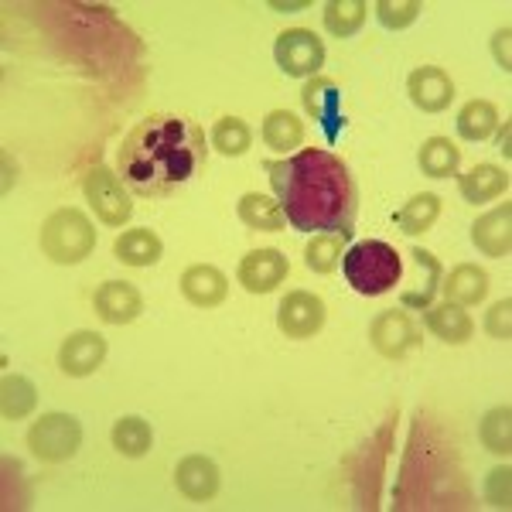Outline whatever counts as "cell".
<instances>
[{
  "label": "cell",
  "instance_id": "obj_7",
  "mask_svg": "<svg viewBox=\"0 0 512 512\" xmlns=\"http://www.w3.org/2000/svg\"><path fill=\"white\" fill-rule=\"evenodd\" d=\"M274 59L291 79H315L325 65V45L311 28H287L274 41Z\"/></svg>",
  "mask_w": 512,
  "mask_h": 512
},
{
  "label": "cell",
  "instance_id": "obj_35",
  "mask_svg": "<svg viewBox=\"0 0 512 512\" xmlns=\"http://www.w3.org/2000/svg\"><path fill=\"white\" fill-rule=\"evenodd\" d=\"M509 311H512V301H509V297H506V301H499V304H495V308L489 311V318H485V328H489V335H492V338H502V342H506V338L512 335Z\"/></svg>",
  "mask_w": 512,
  "mask_h": 512
},
{
  "label": "cell",
  "instance_id": "obj_27",
  "mask_svg": "<svg viewBox=\"0 0 512 512\" xmlns=\"http://www.w3.org/2000/svg\"><path fill=\"white\" fill-rule=\"evenodd\" d=\"M301 140H304V123L297 120V113L291 110L267 113V120H263V144L287 154V151H294V147H301Z\"/></svg>",
  "mask_w": 512,
  "mask_h": 512
},
{
  "label": "cell",
  "instance_id": "obj_18",
  "mask_svg": "<svg viewBox=\"0 0 512 512\" xmlns=\"http://www.w3.org/2000/svg\"><path fill=\"white\" fill-rule=\"evenodd\" d=\"M410 256H414V263H417V270L424 277L417 280L420 287H414V291H403L400 294V304L403 308H431V301H434V294L441 291V280H444V267H441V260L431 253V250H424V246H414L410 250Z\"/></svg>",
  "mask_w": 512,
  "mask_h": 512
},
{
  "label": "cell",
  "instance_id": "obj_20",
  "mask_svg": "<svg viewBox=\"0 0 512 512\" xmlns=\"http://www.w3.org/2000/svg\"><path fill=\"white\" fill-rule=\"evenodd\" d=\"M458 188H461V198L472 205L492 202V198L509 192V171L495 168V164H475L468 175L458 178Z\"/></svg>",
  "mask_w": 512,
  "mask_h": 512
},
{
  "label": "cell",
  "instance_id": "obj_13",
  "mask_svg": "<svg viewBox=\"0 0 512 512\" xmlns=\"http://www.w3.org/2000/svg\"><path fill=\"white\" fill-rule=\"evenodd\" d=\"M407 93H410V103L424 113H441L451 106L454 99V82L444 69L437 65H420L417 72H410L407 79Z\"/></svg>",
  "mask_w": 512,
  "mask_h": 512
},
{
  "label": "cell",
  "instance_id": "obj_11",
  "mask_svg": "<svg viewBox=\"0 0 512 512\" xmlns=\"http://www.w3.org/2000/svg\"><path fill=\"white\" fill-rule=\"evenodd\" d=\"M291 274V263H287V256L280 250H253L246 253L243 260H239V284H243V291L250 294H270L277 291L280 284H284V277Z\"/></svg>",
  "mask_w": 512,
  "mask_h": 512
},
{
  "label": "cell",
  "instance_id": "obj_3",
  "mask_svg": "<svg viewBox=\"0 0 512 512\" xmlns=\"http://www.w3.org/2000/svg\"><path fill=\"white\" fill-rule=\"evenodd\" d=\"M342 270L355 294L379 297V294L393 291L396 280L403 277V260L390 243L366 239V243H355L352 250H345Z\"/></svg>",
  "mask_w": 512,
  "mask_h": 512
},
{
  "label": "cell",
  "instance_id": "obj_17",
  "mask_svg": "<svg viewBox=\"0 0 512 512\" xmlns=\"http://www.w3.org/2000/svg\"><path fill=\"white\" fill-rule=\"evenodd\" d=\"M175 485L181 495L195 502H209L219 492V468L202 454H188L185 461L175 468Z\"/></svg>",
  "mask_w": 512,
  "mask_h": 512
},
{
  "label": "cell",
  "instance_id": "obj_28",
  "mask_svg": "<svg viewBox=\"0 0 512 512\" xmlns=\"http://www.w3.org/2000/svg\"><path fill=\"white\" fill-rule=\"evenodd\" d=\"M154 444V434H151V424L140 417H123L117 420L113 427V448H117L123 458H144Z\"/></svg>",
  "mask_w": 512,
  "mask_h": 512
},
{
  "label": "cell",
  "instance_id": "obj_15",
  "mask_svg": "<svg viewBox=\"0 0 512 512\" xmlns=\"http://www.w3.org/2000/svg\"><path fill=\"white\" fill-rule=\"evenodd\" d=\"M181 294L192 301L195 308H219L229 294V280L212 263H195L181 274Z\"/></svg>",
  "mask_w": 512,
  "mask_h": 512
},
{
  "label": "cell",
  "instance_id": "obj_38",
  "mask_svg": "<svg viewBox=\"0 0 512 512\" xmlns=\"http://www.w3.org/2000/svg\"><path fill=\"white\" fill-rule=\"evenodd\" d=\"M499 147H502V154L509 158V127H502V137H499Z\"/></svg>",
  "mask_w": 512,
  "mask_h": 512
},
{
  "label": "cell",
  "instance_id": "obj_30",
  "mask_svg": "<svg viewBox=\"0 0 512 512\" xmlns=\"http://www.w3.org/2000/svg\"><path fill=\"white\" fill-rule=\"evenodd\" d=\"M345 243H349V236H338V233L311 236L308 250H304V263H308V270H315V274H332V270L338 267V260L345 256Z\"/></svg>",
  "mask_w": 512,
  "mask_h": 512
},
{
  "label": "cell",
  "instance_id": "obj_37",
  "mask_svg": "<svg viewBox=\"0 0 512 512\" xmlns=\"http://www.w3.org/2000/svg\"><path fill=\"white\" fill-rule=\"evenodd\" d=\"M506 38H509V28H502L499 31V35H495V59H499L502 62V69H512V65H509V55H506Z\"/></svg>",
  "mask_w": 512,
  "mask_h": 512
},
{
  "label": "cell",
  "instance_id": "obj_2",
  "mask_svg": "<svg viewBox=\"0 0 512 512\" xmlns=\"http://www.w3.org/2000/svg\"><path fill=\"white\" fill-rule=\"evenodd\" d=\"M209 161L202 127L175 113H151L140 120L117 151V175L130 192L164 198L192 181Z\"/></svg>",
  "mask_w": 512,
  "mask_h": 512
},
{
  "label": "cell",
  "instance_id": "obj_32",
  "mask_svg": "<svg viewBox=\"0 0 512 512\" xmlns=\"http://www.w3.org/2000/svg\"><path fill=\"white\" fill-rule=\"evenodd\" d=\"M250 144H253V130L239 117H222L212 127V147L219 154H226V158H243L250 151Z\"/></svg>",
  "mask_w": 512,
  "mask_h": 512
},
{
  "label": "cell",
  "instance_id": "obj_16",
  "mask_svg": "<svg viewBox=\"0 0 512 512\" xmlns=\"http://www.w3.org/2000/svg\"><path fill=\"white\" fill-rule=\"evenodd\" d=\"M472 243L485 256H509L512 250V205L502 202L489 216H482L472 226Z\"/></svg>",
  "mask_w": 512,
  "mask_h": 512
},
{
  "label": "cell",
  "instance_id": "obj_33",
  "mask_svg": "<svg viewBox=\"0 0 512 512\" xmlns=\"http://www.w3.org/2000/svg\"><path fill=\"white\" fill-rule=\"evenodd\" d=\"M509 407H495L489 417L482 420V444L492 454H506L512 451V434H509Z\"/></svg>",
  "mask_w": 512,
  "mask_h": 512
},
{
  "label": "cell",
  "instance_id": "obj_8",
  "mask_svg": "<svg viewBox=\"0 0 512 512\" xmlns=\"http://www.w3.org/2000/svg\"><path fill=\"white\" fill-rule=\"evenodd\" d=\"M301 103H304V110L311 113V120H318L328 144H335V140L342 137L345 123H349L342 113V86H338L332 76H315L304 86Z\"/></svg>",
  "mask_w": 512,
  "mask_h": 512
},
{
  "label": "cell",
  "instance_id": "obj_21",
  "mask_svg": "<svg viewBox=\"0 0 512 512\" xmlns=\"http://www.w3.org/2000/svg\"><path fill=\"white\" fill-rule=\"evenodd\" d=\"M441 287L451 304L468 308V304H478L489 294V274L482 267H475V263H458L448 274V280H441Z\"/></svg>",
  "mask_w": 512,
  "mask_h": 512
},
{
  "label": "cell",
  "instance_id": "obj_4",
  "mask_svg": "<svg viewBox=\"0 0 512 512\" xmlns=\"http://www.w3.org/2000/svg\"><path fill=\"white\" fill-rule=\"evenodd\" d=\"M96 246V229L93 222L86 219V212L79 209H59L45 219L41 226V253L52 263H62V267H72V263H82Z\"/></svg>",
  "mask_w": 512,
  "mask_h": 512
},
{
  "label": "cell",
  "instance_id": "obj_6",
  "mask_svg": "<svg viewBox=\"0 0 512 512\" xmlns=\"http://www.w3.org/2000/svg\"><path fill=\"white\" fill-rule=\"evenodd\" d=\"M82 444V427L72 414H45L31 424L28 431V448L38 461L48 465H62Z\"/></svg>",
  "mask_w": 512,
  "mask_h": 512
},
{
  "label": "cell",
  "instance_id": "obj_29",
  "mask_svg": "<svg viewBox=\"0 0 512 512\" xmlns=\"http://www.w3.org/2000/svg\"><path fill=\"white\" fill-rule=\"evenodd\" d=\"M35 403H38V390L28 379L4 376V383H0V410H4L7 420H24L35 410Z\"/></svg>",
  "mask_w": 512,
  "mask_h": 512
},
{
  "label": "cell",
  "instance_id": "obj_5",
  "mask_svg": "<svg viewBox=\"0 0 512 512\" xmlns=\"http://www.w3.org/2000/svg\"><path fill=\"white\" fill-rule=\"evenodd\" d=\"M82 192H86V202L93 205L96 219L110 229H120L123 222L134 216V202L127 195V185L113 168L106 164H96V168L86 171L82 178Z\"/></svg>",
  "mask_w": 512,
  "mask_h": 512
},
{
  "label": "cell",
  "instance_id": "obj_34",
  "mask_svg": "<svg viewBox=\"0 0 512 512\" xmlns=\"http://www.w3.org/2000/svg\"><path fill=\"white\" fill-rule=\"evenodd\" d=\"M417 14H420V0H379L376 4V18L383 28H390V31H400V28H407V24H414L417 21Z\"/></svg>",
  "mask_w": 512,
  "mask_h": 512
},
{
  "label": "cell",
  "instance_id": "obj_31",
  "mask_svg": "<svg viewBox=\"0 0 512 512\" xmlns=\"http://www.w3.org/2000/svg\"><path fill=\"white\" fill-rule=\"evenodd\" d=\"M366 11L369 7L362 4V0H332V4L325 7V28L328 35L335 38H352L355 31L366 24Z\"/></svg>",
  "mask_w": 512,
  "mask_h": 512
},
{
  "label": "cell",
  "instance_id": "obj_12",
  "mask_svg": "<svg viewBox=\"0 0 512 512\" xmlns=\"http://www.w3.org/2000/svg\"><path fill=\"white\" fill-rule=\"evenodd\" d=\"M93 308L106 325H130V321H137L140 311H144V297H140L137 287L127 284V280H106L93 294Z\"/></svg>",
  "mask_w": 512,
  "mask_h": 512
},
{
  "label": "cell",
  "instance_id": "obj_19",
  "mask_svg": "<svg viewBox=\"0 0 512 512\" xmlns=\"http://www.w3.org/2000/svg\"><path fill=\"white\" fill-rule=\"evenodd\" d=\"M424 325L431 328V332L441 338V342H448V345L468 342L472 332H475L468 311L461 308V304H451V301L437 304V308H424Z\"/></svg>",
  "mask_w": 512,
  "mask_h": 512
},
{
  "label": "cell",
  "instance_id": "obj_14",
  "mask_svg": "<svg viewBox=\"0 0 512 512\" xmlns=\"http://www.w3.org/2000/svg\"><path fill=\"white\" fill-rule=\"evenodd\" d=\"M106 359V338L99 332H76L65 338V345L59 349V369L65 376L82 379L93 376Z\"/></svg>",
  "mask_w": 512,
  "mask_h": 512
},
{
  "label": "cell",
  "instance_id": "obj_22",
  "mask_svg": "<svg viewBox=\"0 0 512 512\" xmlns=\"http://www.w3.org/2000/svg\"><path fill=\"white\" fill-rule=\"evenodd\" d=\"M441 219V198L434 192H420L410 198L407 205H403L400 212L393 216L396 229H400L403 236H424L434 229V222Z\"/></svg>",
  "mask_w": 512,
  "mask_h": 512
},
{
  "label": "cell",
  "instance_id": "obj_24",
  "mask_svg": "<svg viewBox=\"0 0 512 512\" xmlns=\"http://www.w3.org/2000/svg\"><path fill=\"white\" fill-rule=\"evenodd\" d=\"M236 212H239V219H243L246 226L260 229V233H280V229H284V222H287L277 198L260 195V192H246L243 198H239Z\"/></svg>",
  "mask_w": 512,
  "mask_h": 512
},
{
  "label": "cell",
  "instance_id": "obj_9",
  "mask_svg": "<svg viewBox=\"0 0 512 512\" xmlns=\"http://www.w3.org/2000/svg\"><path fill=\"white\" fill-rule=\"evenodd\" d=\"M369 342L386 359H407L410 352L420 349V328L407 311H383L369 325Z\"/></svg>",
  "mask_w": 512,
  "mask_h": 512
},
{
  "label": "cell",
  "instance_id": "obj_23",
  "mask_svg": "<svg viewBox=\"0 0 512 512\" xmlns=\"http://www.w3.org/2000/svg\"><path fill=\"white\" fill-rule=\"evenodd\" d=\"M113 253H117V260L127 263V267H154V263L161 260L164 246L151 229H127V233H120V239L113 243Z\"/></svg>",
  "mask_w": 512,
  "mask_h": 512
},
{
  "label": "cell",
  "instance_id": "obj_26",
  "mask_svg": "<svg viewBox=\"0 0 512 512\" xmlns=\"http://www.w3.org/2000/svg\"><path fill=\"white\" fill-rule=\"evenodd\" d=\"M495 127H499V110L489 103V99H472V103L461 106L458 113V137L461 140H489L495 134Z\"/></svg>",
  "mask_w": 512,
  "mask_h": 512
},
{
  "label": "cell",
  "instance_id": "obj_25",
  "mask_svg": "<svg viewBox=\"0 0 512 512\" xmlns=\"http://www.w3.org/2000/svg\"><path fill=\"white\" fill-rule=\"evenodd\" d=\"M420 161V171L427 178H448V175H458V164H461V147L454 144L448 137H431L424 140L417 154Z\"/></svg>",
  "mask_w": 512,
  "mask_h": 512
},
{
  "label": "cell",
  "instance_id": "obj_10",
  "mask_svg": "<svg viewBox=\"0 0 512 512\" xmlns=\"http://www.w3.org/2000/svg\"><path fill=\"white\" fill-rule=\"evenodd\" d=\"M325 325V301L318 294L308 291H291L284 294L277 308V328L287 338H311Z\"/></svg>",
  "mask_w": 512,
  "mask_h": 512
},
{
  "label": "cell",
  "instance_id": "obj_36",
  "mask_svg": "<svg viewBox=\"0 0 512 512\" xmlns=\"http://www.w3.org/2000/svg\"><path fill=\"white\" fill-rule=\"evenodd\" d=\"M509 468H495V472L489 475V502L499 509H509Z\"/></svg>",
  "mask_w": 512,
  "mask_h": 512
},
{
  "label": "cell",
  "instance_id": "obj_1",
  "mask_svg": "<svg viewBox=\"0 0 512 512\" xmlns=\"http://www.w3.org/2000/svg\"><path fill=\"white\" fill-rule=\"evenodd\" d=\"M284 219L297 233H338L352 239L359 192L352 171L338 154L304 147L280 161H263Z\"/></svg>",
  "mask_w": 512,
  "mask_h": 512
}]
</instances>
